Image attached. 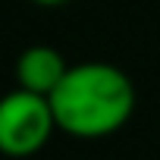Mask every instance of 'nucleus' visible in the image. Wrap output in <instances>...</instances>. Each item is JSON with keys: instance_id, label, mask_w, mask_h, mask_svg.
Instances as JSON below:
<instances>
[{"instance_id": "obj_1", "label": "nucleus", "mask_w": 160, "mask_h": 160, "mask_svg": "<svg viewBox=\"0 0 160 160\" xmlns=\"http://www.w3.org/2000/svg\"><path fill=\"white\" fill-rule=\"evenodd\" d=\"M50 110L72 138H107L135 113V85L113 63H75L53 88Z\"/></svg>"}, {"instance_id": "obj_2", "label": "nucleus", "mask_w": 160, "mask_h": 160, "mask_svg": "<svg viewBox=\"0 0 160 160\" xmlns=\"http://www.w3.org/2000/svg\"><path fill=\"white\" fill-rule=\"evenodd\" d=\"M57 129L53 110H50V98L25 91V88H13L0 98V154L22 160L38 154L50 135Z\"/></svg>"}, {"instance_id": "obj_3", "label": "nucleus", "mask_w": 160, "mask_h": 160, "mask_svg": "<svg viewBox=\"0 0 160 160\" xmlns=\"http://www.w3.org/2000/svg\"><path fill=\"white\" fill-rule=\"evenodd\" d=\"M66 69H69V63H66V57L57 47H50V44H32L16 60V85L25 88V91L50 98L53 88L60 85V78L66 75Z\"/></svg>"}, {"instance_id": "obj_4", "label": "nucleus", "mask_w": 160, "mask_h": 160, "mask_svg": "<svg viewBox=\"0 0 160 160\" xmlns=\"http://www.w3.org/2000/svg\"><path fill=\"white\" fill-rule=\"evenodd\" d=\"M32 3H38V7H60V3H66V0H32Z\"/></svg>"}]
</instances>
